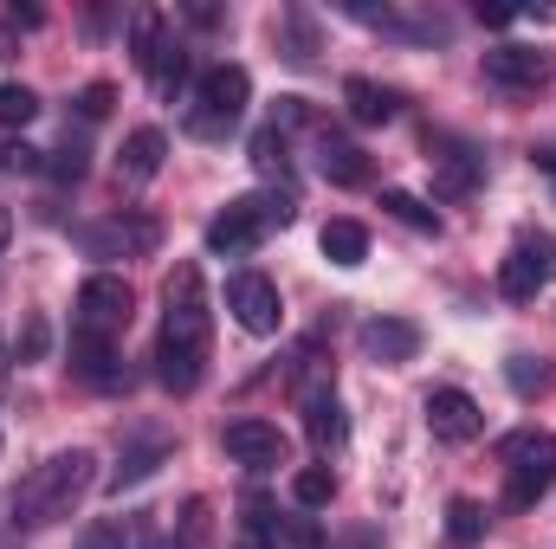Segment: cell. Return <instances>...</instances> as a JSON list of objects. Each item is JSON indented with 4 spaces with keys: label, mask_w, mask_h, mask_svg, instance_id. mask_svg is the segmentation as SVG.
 Masks as SVG:
<instances>
[{
    "label": "cell",
    "mask_w": 556,
    "mask_h": 549,
    "mask_svg": "<svg viewBox=\"0 0 556 549\" xmlns=\"http://www.w3.org/2000/svg\"><path fill=\"white\" fill-rule=\"evenodd\" d=\"M207 343H214V310H207V284L201 266L181 259L162 284V330H155V382L168 395H194L207 375Z\"/></svg>",
    "instance_id": "6da1fadb"
},
{
    "label": "cell",
    "mask_w": 556,
    "mask_h": 549,
    "mask_svg": "<svg viewBox=\"0 0 556 549\" xmlns=\"http://www.w3.org/2000/svg\"><path fill=\"white\" fill-rule=\"evenodd\" d=\"M124 330H130V284L117 272H91L72 304V375L91 388H117L124 382V369H117Z\"/></svg>",
    "instance_id": "7a4b0ae2"
},
{
    "label": "cell",
    "mask_w": 556,
    "mask_h": 549,
    "mask_svg": "<svg viewBox=\"0 0 556 549\" xmlns=\"http://www.w3.org/2000/svg\"><path fill=\"white\" fill-rule=\"evenodd\" d=\"M98 485V459L85 452V446H72V452H52L46 465H33L26 472V485L13 491V524L20 531H46V524H59V518H72L78 511V498Z\"/></svg>",
    "instance_id": "3957f363"
},
{
    "label": "cell",
    "mask_w": 556,
    "mask_h": 549,
    "mask_svg": "<svg viewBox=\"0 0 556 549\" xmlns=\"http://www.w3.org/2000/svg\"><path fill=\"white\" fill-rule=\"evenodd\" d=\"M247 104H253L247 65H207V72L194 78V98H188V111H181V130L194 142H227V130H240Z\"/></svg>",
    "instance_id": "277c9868"
},
{
    "label": "cell",
    "mask_w": 556,
    "mask_h": 549,
    "mask_svg": "<svg viewBox=\"0 0 556 549\" xmlns=\"http://www.w3.org/2000/svg\"><path fill=\"white\" fill-rule=\"evenodd\" d=\"M291 194L285 188H266V194H240V201H227L214 220H207V253H227V259H240V253H253L266 233H285L291 227Z\"/></svg>",
    "instance_id": "5b68a950"
},
{
    "label": "cell",
    "mask_w": 556,
    "mask_h": 549,
    "mask_svg": "<svg viewBox=\"0 0 556 549\" xmlns=\"http://www.w3.org/2000/svg\"><path fill=\"white\" fill-rule=\"evenodd\" d=\"M498 459H505V505L511 511H531L556 485V433H544V426H518L498 446Z\"/></svg>",
    "instance_id": "8992f818"
},
{
    "label": "cell",
    "mask_w": 556,
    "mask_h": 549,
    "mask_svg": "<svg viewBox=\"0 0 556 549\" xmlns=\"http://www.w3.org/2000/svg\"><path fill=\"white\" fill-rule=\"evenodd\" d=\"M72 240H78V253H85V259H142V253H155V246H162V227H155L149 214H111V220L78 227Z\"/></svg>",
    "instance_id": "52a82bcc"
},
{
    "label": "cell",
    "mask_w": 556,
    "mask_h": 549,
    "mask_svg": "<svg viewBox=\"0 0 556 549\" xmlns=\"http://www.w3.org/2000/svg\"><path fill=\"white\" fill-rule=\"evenodd\" d=\"M551 278H556V240H551V233H525V240L498 259V291H505L511 304L538 297Z\"/></svg>",
    "instance_id": "ba28073f"
},
{
    "label": "cell",
    "mask_w": 556,
    "mask_h": 549,
    "mask_svg": "<svg viewBox=\"0 0 556 549\" xmlns=\"http://www.w3.org/2000/svg\"><path fill=\"white\" fill-rule=\"evenodd\" d=\"M227 310L247 336H273L285 323V304H278V284L266 272H233L227 278Z\"/></svg>",
    "instance_id": "9c48e42d"
},
{
    "label": "cell",
    "mask_w": 556,
    "mask_h": 549,
    "mask_svg": "<svg viewBox=\"0 0 556 549\" xmlns=\"http://www.w3.org/2000/svg\"><path fill=\"white\" fill-rule=\"evenodd\" d=\"M220 446H227V459H233V465H247V472H278V465H285V433H278L273 420H260V413L227 420Z\"/></svg>",
    "instance_id": "30bf717a"
},
{
    "label": "cell",
    "mask_w": 556,
    "mask_h": 549,
    "mask_svg": "<svg viewBox=\"0 0 556 549\" xmlns=\"http://www.w3.org/2000/svg\"><path fill=\"white\" fill-rule=\"evenodd\" d=\"M427 162H433V188L446 201H466L479 188V168H485V155L459 137H427Z\"/></svg>",
    "instance_id": "8fae6325"
},
{
    "label": "cell",
    "mask_w": 556,
    "mask_h": 549,
    "mask_svg": "<svg viewBox=\"0 0 556 549\" xmlns=\"http://www.w3.org/2000/svg\"><path fill=\"white\" fill-rule=\"evenodd\" d=\"M427 426H433V439H446V446H472V439L485 433V408H479L466 388H433V395H427Z\"/></svg>",
    "instance_id": "7c38bea8"
},
{
    "label": "cell",
    "mask_w": 556,
    "mask_h": 549,
    "mask_svg": "<svg viewBox=\"0 0 556 549\" xmlns=\"http://www.w3.org/2000/svg\"><path fill=\"white\" fill-rule=\"evenodd\" d=\"M343 13H350V20H363V26L402 33V39H453V20H446V13H433V7H369V0H350Z\"/></svg>",
    "instance_id": "4fadbf2b"
},
{
    "label": "cell",
    "mask_w": 556,
    "mask_h": 549,
    "mask_svg": "<svg viewBox=\"0 0 556 549\" xmlns=\"http://www.w3.org/2000/svg\"><path fill=\"white\" fill-rule=\"evenodd\" d=\"M363 356L382 362V369L415 362L420 356V323H408V317H369V323H363Z\"/></svg>",
    "instance_id": "5bb4252c"
},
{
    "label": "cell",
    "mask_w": 556,
    "mask_h": 549,
    "mask_svg": "<svg viewBox=\"0 0 556 549\" xmlns=\"http://www.w3.org/2000/svg\"><path fill=\"white\" fill-rule=\"evenodd\" d=\"M551 72H556V59L551 52H531V46H498V52H485V78L505 85V91H538Z\"/></svg>",
    "instance_id": "9a60e30c"
},
{
    "label": "cell",
    "mask_w": 556,
    "mask_h": 549,
    "mask_svg": "<svg viewBox=\"0 0 556 549\" xmlns=\"http://www.w3.org/2000/svg\"><path fill=\"white\" fill-rule=\"evenodd\" d=\"M317 175L337 181V188H363L369 181V155L350 137H337V130H317Z\"/></svg>",
    "instance_id": "2e32d148"
},
{
    "label": "cell",
    "mask_w": 556,
    "mask_h": 549,
    "mask_svg": "<svg viewBox=\"0 0 556 549\" xmlns=\"http://www.w3.org/2000/svg\"><path fill=\"white\" fill-rule=\"evenodd\" d=\"M343 104H350V117H356L363 130L402 117V91H395V85H376V78H350V85H343Z\"/></svg>",
    "instance_id": "e0dca14e"
},
{
    "label": "cell",
    "mask_w": 556,
    "mask_h": 549,
    "mask_svg": "<svg viewBox=\"0 0 556 549\" xmlns=\"http://www.w3.org/2000/svg\"><path fill=\"white\" fill-rule=\"evenodd\" d=\"M162 155H168V137L162 130H130L124 137V155H117V181L124 188H142L162 175Z\"/></svg>",
    "instance_id": "ac0fdd59"
},
{
    "label": "cell",
    "mask_w": 556,
    "mask_h": 549,
    "mask_svg": "<svg viewBox=\"0 0 556 549\" xmlns=\"http://www.w3.org/2000/svg\"><path fill=\"white\" fill-rule=\"evenodd\" d=\"M298 408H304V433H311V446H317V452H343L350 420H343L337 388H324V395H311V401H298Z\"/></svg>",
    "instance_id": "d6986e66"
},
{
    "label": "cell",
    "mask_w": 556,
    "mask_h": 549,
    "mask_svg": "<svg viewBox=\"0 0 556 549\" xmlns=\"http://www.w3.org/2000/svg\"><path fill=\"white\" fill-rule=\"evenodd\" d=\"M168 39H175V33H168V13H162V7H130V59H137L142 78H149V65L162 59Z\"/></svg>",
    "instance_id": "ffe728a7"
},
{
    "label": "cell",
    "mask_w": 556,
    "mask_h": 549,
    "mask_svg": "<svg viewBox=\"0 0 556 549\" xmlns=\"http://www.w3.org/2000/svg\"><path fill=\"white\" fill-rule=\"evenodd\" d=\"M317 246H324V259L330 266H363L369 259V227L363 220H324V233H317Z\"/></svg>",
    "instance_id": "44dd1931"
},
{
    "label": "cell",
    "mask_w": 556,
    "mask_h": 549,
    "mask_svg": "<svg viewBox=\"0 0 556 549\" xmlns=\"http://www.w3.org/2000/svg\"><path fill=\"white\" fill-rule=\"evenodd\" d=\"M162 459H168V439H142V446H130V452L117 459V472H111V491L124 498V491H130V485H142Z\"/></svg>",
    "instance_id": "7402d4cb"
},
{
    "label": "cell",
    "mask_w": 556,
    "mask_h": 549,
    "mask_svg": "<svg viewBox=\"0 0 556 549\" xmlns=\"http://www.w3.org/2000/svg\"><path fill=\"white\" fill-rule=\"evenodd\" d=\"M330 498H337V472L330 465H298L291 472V505L298 511H324Z\"/></svg>",
    "instance_id": "603a6c76"
},
{
    "label": "cell",
    "mask_w": 556,
    "mask_h": 549,
    "mask_svg": "<svg viewBox=\"0 0 556 549\" xmlns=\"http://www.w3.org/2000/svg\"><path fill=\"white\" fill-rule=\"evenodd\" d=\"M382 214L402 220V227H415V233H440V214L420 194H408V188H382Z\"/></svg>",
    "instance_id": "cb8c5ba5"
},
{
    "label": "cell",
    "mask_w": 556,
    "mask_h": 549,
    "mask_svg": "<svg viewBox=\"0 0 556 549\" xmlns=\"http://www.w3.org/2000/svg\"><path fill=\"white\" fill-rule=\"evenodd\" d=\"M253 162H260L266 181H285V175H291V137H285L278 124H266V130L253 137Z\"/></svg>",
    "instance_id": "d4e9b609"
},
{
    "label": "cell",
    "mask_w": 556,
    "mask_h": 549,
    "mask_svg": "<svg viewBox=\"0 0 556 549\" xmlns=\"http://www.w3.org/2000/svg\"><path fill=\"white\" fill-rule=\"evenodd\" d=\"M479 537H485V511H479L472 498H453V505H446V544L472 549Z\"/></svg>",
    "instance_id": "484cf974"
},
{
    "label": "cell",
    "mask_w": 556,
    "mask_h": 549,
    "mask_svg": "<svg viewBox=\"0 0 556 549\" xmlns=\"http://www.w3.org/2000/svg\"><path fill=\"white\" fill-rule=\"evenodd\" d=\"M149 85H155L162 98H175V91L188 85V46H181V39H168V46H162V59L149 65Z\"/></svg>",
    "instance_id": "4316f807"
},
{
    "label": "cell",
    "mask_w": 556,
    "mask_h": 549,
    "mask_svg": "<svg viewBox=\"0 0 556 549\" xmlns=\"http://www.w3.org/2000/svg\"><path fill=\"white\" fill-rule=\"evenodd\" d=\"M137 544V524L130 518H98V524H85V537L78 549H130Z\"/></svg>",
    "instance_id": "83f0119b"
},
{
    "label": "cell",
    "mask_w": 556,
    "mask_h": 549,
    "mask_svg": "<svg viewBox=\"0 0 556 549\" xmlns=\"http://www.w3.org/2000/svg\"><path fill=\"white\" fill-rule=\"evenodd\" d=\"M278 46H285V59H291V65H311V52H317L311 20H304V13H285V20H278Z\"/></svg>",
    "instance_id": "f1b7e54d"
},
{
    "label": "cell",
    "mask_w": 556,
    "mask_h": 549,
    "mask_svg": "<svg viewBox=\"0 0 556 549\" xmlns=\"http://www.w3.org/2000/svg\"><path fill=\"white\" fill-rule=\"evenodd\" d=\"M33 117H39V98H33L26 85H0V124H7V130H26Z\"/></svg>",
    "instance_id": "f546056e"
},
{
    "label": "cell",
    "mask_w": 556,
    "mask_h": 549,
    "mask_svg": "<svg viewBox=\"0 0 556 549\" xmlns=\"http://www.w3.org/2000/svg\"><path fill=\"white\" fill-rule=\"evenodd\" d=\"M505 382H511L518 395H544V382H551V362H538V356H511Z\"/></svg>",
    "instance_id": "4dcf8cb0"
},
{
    "label": "cell",
    "mask_w": 556,
    "mask_h": 549,
    "mask_svg": "<svg viewBox=\"0 0 556 549\" xmlns=\"http://www.w3.org/2000/svg\"><path fill=\"white\" fill-rule=\"evenodd\" d=\"M85 168H91V149L78 137H65V149L52 155V175H59V181H85Z\"/></svg>",
    "instance_id": "1f68e13d"
},
{
    "label": "cell",
    "mask_w": 556,
    "mask_h": 549,
    "mask_svg": "<svg viewBox=\"0 0 556 549\" xmlns=\"http://www.w3.org/2000/svg\"><path fill=\"white\" fill-rule=\"evenodd\" d=\"M72 104H78V117H85V124H104V117H111V104H117V91H111V85H85Z\"/></svg>",
    "instance_id": "d6a6232c"
},
{
    "label": "cell",
    "mask_w": 556,
    "mask_h": 549,
    "mask_svg": "<svg viewBox=\"0 0 556 549\" xmlns=\"http://www.w3.org/2000/svg\"><path fill=\"white\" fill-rule=\"evenodd\" d=\"M207 544V505L201 498H188V511H181V537H175V549H201Z\"/></svg>",
    "instance_id": "836d02e7"
},
{
    "label": "cell",
    "mask_w": 556,
    "mask_h": 549,
    "mask_svg": "<svg viewBox=\"0 0 556 549\" xmlns=\"http://www.w3.org/2000/svg\"><path fill=\"white\" fill-rule=\"evenodd\" d=\"M0 168H7V175H33V168H46V162H39L33 142H7V149H0Z\"/></svg>",
    "instance_id": "e575fe53"
},
{
    "label": "cell",
    "mask_w": 556,
    "mask_h": 549,
    "mask_svg": "<svg viewBox=\"0 0 556 549\" xmlns=\"http://www.w3.org/2000/svg\"><path fill=\"white\" fill-rule=\"evenodd\" d=\"M33 356H46V317H33L26 336H20V362H33Z\"/></svg>",
    "instance_id": "d590c367"
},
{
    "label": "cell",
    "mask_w": 556,
    "mask_h": 549,
    "mask_svg": "<svg viewBox=\"0 0 556 549\" xmlns=\"http://www.w3.org/2000/svg\"><path fill=\"white\" fill-rule=\"evenodd\" d=\"M20 52V26L13 20H0V59H13Z\"/></svg>",
    "instance_id": "8d00e7d4"
},
{
    "label": "cell",
    "mask_w": 556,
    "mask_h": 549,
    "mask_svg": "<svg viewBox=\"0 0 556 549\" xmlns=\"http://www.w3.org/2000/svg\"><path fill=\"white\" fill-rule=\"evenodd\" d=\"M531 162H538L544 175H556V142H538V149H531Z\"/></svg>",
    "instance_id": "74e56055"
},
{
    "label": "cell",
    "mask_w": 556,
    "mask_h": 549,
    "mask_svg": "<svg viewBox=\"0 0 556 549\" xmlns=\"http://www.w3.org/2000/svg\"><path fill=\"white\" fill-rule=\"evenodd\" d=\"M7 240H13V214L0 207V253H7Z\"/></svg>",
    "instance_id": "f35d334b"
}]
</instances>
